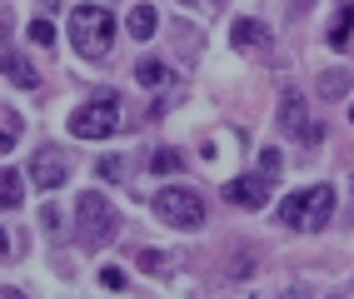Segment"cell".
<instances>
[{
	"label": "cell",
	"mask_w": 354,
	"mask_h": 299,
	"mask_svg": "<svg viewBox=\"0 0 354 299\" xmlns=\"http://www.w3.org/2000/svg\"><path fill=\"white\" fill-rule=\"evenodd\" d=\"M279 170H285V155H279L274 145H270V150H259V175H270V180H274Z\"/></svg>",
	"instance_id": "44dd1931"
},
{
	"label": "cell",
	"mask_w": 354,
	"mask_h": 299,
	"mask_svg": "<svg viewBox=\"0 0 354 299\" xmlns=\"http://www.w3.org/2000/svg\"><path fill=\"white\" fill-rule=\"evenodd\" d=\"M115 229H120V215H115V204L105 200V190H85L75 200V235L85 249H100L115 240Z\"/></svg>",
	"instance_id": "3957f363"
},
{
	"label": "cell",
	"mask_w": 354,
	"mask_h": 299,
	"mask_svg": "<svg viewBox=\"0 0 354 299\" xmlns=\"http://www.w3.org/2000/svg\"><path fill=\"white\" fill-rule=\"evenodd\" d=\"M20 195H26L20 170H0V210H20Z\"/></svg>",
	"instance_id": "4fadbf2b"
},
{
	"label": "cell",
	"mask_w": 354,
	"mask_h": 299,
	"mask_svg": "<svg viewBox=\"0 0 354 299\" xmlns=\"http://www.w3.org/2000/svg\"><path fill=\"white\" fill-rule=\"evenodd\" d=\"M349 120H354V105H349Z\"/></svg>",
	"instance_id": "484cf974"
},
{
	"label": "cell",
	"mask_w": 354,
	"mask_h": 299,
	"mask_svg": "<svg viewBox=\"0 0 354 299\" xmlns=\"http://www.w3.org/2000/svg\"><path fill=\"white\" fill-rule=\"evenodd\" d=\"M349 90H354V75H349V70H324V75H319V95H324V100H344Z\"/></svg>",
	"instance_id": "5bb4252c"
},
{
	"label": "cell",
	"mask_w": 354,
	"mask_h": 299,
	"mask_svg": "<svg viewBox=\"0 0 354 299\" xmlns=\"http://www.w3.org/2000/svg\"><path fill=\"white\" fill-rule=\"evenodd\" d=\"M30 40L35 45H55V26L50 20H30Z\"/></svg>",
	"instance_id": "7402d4cb"
},
{
	"label": "cell",
	"mask_w": 354,
	"mask_h": 299,
	"mask_svg": "<svg viewBox=\"0 0 354 299\" xmlns=\"http://www.w3.org/2000/svg\"><path fill=\"white\" fill-rule=\"evenodd\" d=\"M310 6H315V0H290V10H295V15H299V10H310Z\"/></svg>",
	"instance_id": "603a6c76"
},
{
	"label": "cell",
	"mask_w": 354,
	"mask_h": 299,
	"mask_svg": "<svg viewBox=\"0 0 354 299\" xmlns=\"http://www.w3.org/2000/svg\"><path fill=\"white\" fill-rule=\"evenodd\" d=\"M329 215H335V190L329 185H310V190H295V195L279 200V224L299 229V235L329 229Z\"/></svg>",
	"instance_id": "6da1fadb"
},
{
	"label": "cell",
	"mask_w": 354,
	"mask_h": 299,
	"mask_svg": "<svg viewBox=\"0 0 354 299\" xmlns=\"http://www.w3.org/2000/svg\"><path fill=\"white\" fill-rule=\"evenodd\" d=\"M349 30H354V0H344L339 15L329 20V45H335V50H344V45H349Z\"/></svg>",
	"instance_id": "7c38bea8"
},
{
	"label": "cell",
	"mask_w": 354,
	"mask_h": 299,
	"mask_svg": "<svg viewBox=\"0 0 354 299\" xmlns=\"http://www.w3.org/2000/svg\"><path fill=\"white\" fill-rule=\"evenodd\" d=\"M100 284H105L110 294H125V289H130V280H125V269H115V264H105V269H100Z\"/></svg>",
	"instance_id": "ffe728a7"
},
{
	"label": "cell",
	"mask_w": 354,
	"mask_h": 299,
	"mask_svg": "<svg viewBox=\"0 0 354 299\" xmlns=\"http://www.w3.org/2000/svg\"><path fill=\"white\" fill-rule=\"evenodd\" d=\"M180 165H185L180 150H155V155H150V170H155V175H175Z\"/></svg>",
	"instance_id": "ac0fdd59"
},
{
	"label": "cell",
	"mask_w": 354,
	"mask_h": 299,
	"mask_svg": "<svg viewBox=\"0 0 354 299\" xmlns=\"http://www.w3.org/2000/svg\"><path fill=\"white\" fill-rule=\"evenodd\" d=\"M95 170H100V180H125V175H130L125 155H100V160H95Z\"/></svg>",
	"instance_id": "2e32d148"
},
{
	"label": "cell",
	"mask_w": 354,
	"mask_h": 299,
	"mask_svg": "<svg viewBox=\"0 0 354 299\" xmlns=\"http://www.w3.org/2000/svg\"><path fill=\"white\" fill-rule=\"evenodd\" d=\"M0 70H6V75H10V80H15L20 90H35V85H40V75H35V65H30L26 55H15L10 45H0Z\"/></svg>",
	"instance_id": "9c48e42d"
},
{
	"label": "cell",
	"mask_w": 354,
	"mask_h": 299,
	"mask_svg": "<svg viewBox=\"0 0 354 299\" xmlns=\"http://www.w3.org/2000/svg\"><path fill=\"white\" fill-rule=\"evenodd\" d=\"M15 135H20V120H15L10 110H0V155L15 150Z\"/></svg>",
	"instance_id": "e0dca14e"
},
{
	"label": "cell",
	"mask_w": 354,
	"mask_h": 299,
	"mask_svg": "<svg viewBox=\"0 0 354 299\" xmlns=\"http://www.w3.org/2000/svg\"><path fill=\"white\" fill-rule=\"evenodd\" d=\"M150 204H155V220H160V224H170V229H200V224H205V195L190 190V185H170V190H160Z\"/></svg>",
	"instance_id": "277c9868"
},
{
	"label": "cell",
	"mask_w": 354,
	"mask_h": 299,
	"mask_svg": "<svg viewBox=\"0 0 354 299\" xmlns=\"http://www.w3.org/2000/svg\"><path fill=\"white\" fill-rule=\"evenodd\" d=\"M140 269L165 274V269H175V255H160V249H140Z\"/></svg>",
	"instance_id": "d6986e66"
},
{
	"label": "cell",
	"mask_w": 354,
	"mask_h": 299,
	"mask_svg": "<svg viewBox=\"0 0 354 299\" xmlns=\"http://www.w3.org/2000/svg\"><path fill=\"white\" fill-rule=\"evenodd\" d=\"M30 180H35L40 190H60L65 180H70V165H65V155L45 145V150H40V155L30 160Z\"/></svg>",
	"instance_id": "52a82bcc"
},
{
	"label": "cell",
	"mask_w": 354,
	"mask_h": 299,
	"mask_svg": "<svg viewBox=\"0 0 354 299\" xmlns=\"http://www.w3.org/2000/svg\"><path fill=\"white\" fill-rule=\"evenodd\" d=\"M0 255H10V235H6V229H0Z\"/></svg>",
	"instance_id": "cb8c5ba5"
},
{
	"label": "cell",
	"mask_w": 354,
	"mask_h": 299,
	"mask_svg": "<svg viewBox=\"0 0 354 299\" xmlns=\"http://www.w3.org/2000/svg\"><path fill=\"white\" fill-rule=\"evenodd\" d=\"M125 26H130V35H135V40H150V35H155V26H160V15H155V6H135Z\"/></svg>",
	"instance_id": "9a60e30c"
},
{
	"label": "cell",
	"mask_w": 354,
	"mask_h": 299,
	"mask_svg": "<svg viewBox=\"0 0 354 299\" xmlns=\"http://www.w3.org/2000/svg\"><path fill=\"white\" fill-rule=\"evenodd\" d=\"M279 130H285L290 140H310V110H304L299 90H285V95H279Z\"/></svg>",
	"instance_id": "ba28073f"
},
{
	"label": "cell",
	"mask_w": 354,
	"mask_h": 299,
	"mask_svg": "<svg viewBox=\"0 0 354 299\" xmlns=\"http://www.w3.org/2000/svg\"><path fill=\"white\" fill-rule=\"evenodd\" d=\"M70 45L85 60H105L115 45V15L105 6H75L70 10Z\"/></svg>",
	"instance_id": "7a4b0ae2"
},
{
	"label": "cell",
	"mask_w": 354,
	"mask_h": 299,
	"mask_svg": "<svg viewBox=\"0 0 354 299\" xmlns=\"http://www.w3.org/2000/svg\"><path fill=\"white\" fill-rule=\"evenodd\" d=\"M115 130H120V100L115 95H95L70 115V135H75V140H105Z\"/></svg>",
	"instance_id": "5b68a950"
},
{
	"label": "cell",
	"mask_w": 354,
	"mask_h": 299,
	"mask_svg": "<svg viewBox=\"0 0 354 299\" xmlns=\"http://www.w3.org/2000/svg\"><path fill=\"white\" fill-rule=\"evenodd\" d=\"M270 195H274V180H270V175H259V170L240 175V180H230V185L220 190V200L240 204V210H259V204H270Z\"/></svg>",
	"instance_id": "8992f818"
},
{
	"label": "cell",
	"mask_w": 354,
	"mask_h": 299,
	"mask_svg": "<svg viewBox=\"0 0 354 299\" xmlns=\"http://www.w3.org/2000/svg\"><path fill=\"white\" fill-rule=\"evenodd\" d=\"M135 80L145 85V90H165L175 75H170V65H165V60H140V65H135Z\"/></svg>",
	"instance_id": "8fae6325"
},
{
	"label": "cell",
	"mask_w": 354,
	"mask_h": 299,
	"mask_svg": "<svg viewBox=\"0 0 354 299\" xmlns=\"http://www.w3.org/2000/svg\"><path fill=\"white\" fill-rule=\"evenodd\" d=\"M230 40L240 45V50H254V45H265V40H270V26H265V20H250V15H240V20L230 26Z\"/></svg>",
	"instance_id": "30bf717a"
},
{
	"label": "cell",
	"mask_w": 354,
	"mask_h": 299,
	"mask_svg": "<svg viewBox=\"0 0 354 299\" xmlns=\"http://www.w3.org/2000/svg\"><path fill=\"white\" fill-rule=\"evenodd\" d=\"M205 6H220V0H205Z\"/></svg>",
	"instance_id": "d4e9b609"
}]
</instances>
